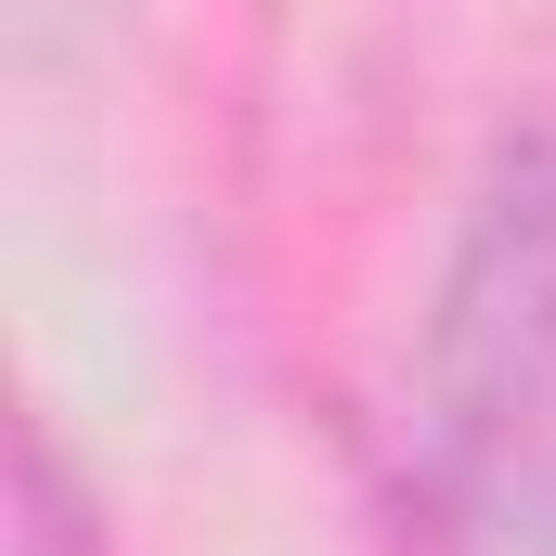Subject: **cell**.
<instances>
[{"mask_svg":"<svg viewBox=\"0 0 556 556\" xmlns=\"http://www.w3.org/2000/svg\"><path fill=\"white\" fill-rule=\"evenodd\" d=\"M427 453L479 556H556V142H531L427 324Z\"/></svg>","mask_w":556,"mask_h":556,"instance_id":"6da1fadb","label":"cell"}]
</instances>
